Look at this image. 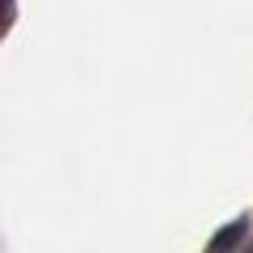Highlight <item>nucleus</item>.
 Instances as JSON below:
<instances>
[{"label":"nucleus","instance_id":"nucleus-1","mask_svg":"<svg viewBox=\"0 0 253 253\" xmlns=\"http://www.w3.org/2000/svg\"><path fill=\"white\" fill-rule=\"evenodd\" d=\"M241 236H245V219H232L228 228H219V232H215V241H211V249H215V253H228V249H232L236 241H241Z\"/></svg>","mask_w":253,"mask_h":253},{"label":"nucleus","instance_id":"nucleus-2","mask_svg":"<svg viewBox=\"0 0 253 253\" xmlns=\"http://www.w3.org/2000/svg\"><path fill=\"white\" fill-rule=\"evenodd\" d=\"M9 17H13V0H0V26H9Z\"/></svg>","mask_w":253,"mask_h":253},{"label":"nucleus","instance_id":"nucleus-3","mask_svg":"<svg viewBox=\"0 0 253 253\" xmlns=\"http://www.w3.org/2000/svg\"><path fill=\"white\" fill-rule=\"evenodd\" d=\"M211 253H215V249H211Z\"/></svg>","mask_w":253,"mask_h":253}]
</instances>
